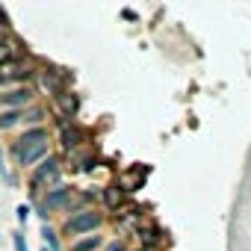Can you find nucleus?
Wrapping results in <instances>:
<instances>
[{"label":"nucleus","instance_id":"obj_2","mask_svg":"<svg viewBox=\"0 0 251 251\" xmlns=\"http://www.w3.org/2000/svg\"><path fill=\"white\" fill-rule=\"evenodd\" d=\"M53 183H59V160L56 157H45L36 166V172H33V189L36 186H53Z\"/></svg>","mask_w":251,"mask_h":251},{"label":"nucleus","instance_id":"obj_11","mask_svg":"<svg viewBox=\"0 0 251 251\" xmlns=\"http://www.w3.org/2000/svg\"><path fill=\"white\" fill-rule=\"evenodd\" d=\"M103 198H106V204H109V207H118V204H121V192H118L115 186H112V189H106V192H103Z\"/></svg>","mask_w":251,"mask_h":251},{"label":"nucleus","instance_id":"obj_5","mask_svg":"<svg viewBox=\"0 0 251 251\" xmlns=\"http://www.w3.org/2000/svg\"><path fill=\"white\" fill-rule=\"evenodd\" d=\"M33 98V92L30 89H12V92H6V95H0V103H6V106H12V109H18L21 103H27Z\"/></svg>","mask_w":251,"mask_h":251},{"label":"nucleus","instance_id":"obj_10","mask_svg":"<svg viewBox=\"0 0 251 251\" xmlns=\"http://www.w3.org/2000/svg\"><path fill=\"white\" fill-rule=\"evenodd\" d=\"M12 42H0V65H6L9 59H12Z\"/></svg>","mask_w":251,"mask_h":251},{"label":"nucleus","instance_id":"obj_17","mask_svg":"<svg viewBox=\"0 0 251 251\" xmlns=\"http://www.w3.org/2000/svg\"><path fill=\"white\" fill-rule=\"evenodd\" d=\"M0 27H6V18H3V12H0Z\"/></svg>","mask_w":251,"mask_h":251},{"label":"nucleus","instance_id":"obj_9","mask_svg":"<svg viewBox=\"0 0 251 251\" xmlns=\"http://www.w3.org/2000/svg\"><path fill=\"white\" fill-rule=\"evenodd\" d=\"M65 201H68V189H65V186H59V189H53V192H50L48 207H62Z\"/></svg>","mask_w":251,"mask_h":251},{"label":"nucleus","instance_id":"obj_1","mask_svg":"<svg viewBox=\"0 0 251 251\" xmlns=\"http://www.w3.org/2000/svg\"><path fill=\"white\" fill-rule=\"evenodd\" d=\"M12 154L18 157V163H21V166H36V163L48 154V133H45L42 127L27 130V133L15 142Z\"/></svg>","mask_w":251,"mask_h":251},{"label":"nucleus","instance_id":"obj_14","mask_svg":"<svg viewBox=\"0 0 251 251\" xmlns=\"http://www.w3.org/2000/svg\"><path fill=\"white\" fill-rule=\"evenodd\" d=\"M142 239H145L148 245H154V242H157V236H154V230H142Z\"/></svg>","mask_w":251,"mask_h":251},{"label":"nucleus","instance_id":"obj_15","mask_svg":"<svg viewBox=\"0 0 251 251\" xmlns=\"http://www.w3.org/2000/svg\"><path fill=\"white\" fill-rule=\"evenodd\" d=\"M106 251H124V245H121V242H109Z\"/></svg>","mask_w":251,"mask_h":251},{"label":"nucleus","instance_id":"obj_7","mask_svg":"<svg viewBox=\"0 0 251 251\" xmlns=\"http://www.w3.org/2000/svg\"><path fill=\"white\" fill-rule=\"evenodd\" d=\"M24 118V112L21 109H6L3 115H0V130H9V127H15V124Z\"/></svg>","mask_w":251,"mask_h":251},{"label":"nucleus","instance_id":"obj_3","mask_svg":"<svg viewBox=\"0 0 251 251\" xmlns=\"http://www.w3.org/2000/svg\"><path fill=\"white\" fill-rule=\"evenodd\" d=\"M100 225V213L95 210H83V213H74L68 222H65V230L68 233H89Z\"/></svg>","mask_w":251,"mask_h":251},{"label":"nucleus","instance_id":"obj_13","mask_svg":"<svg viewBox=\"0 0 251 251\" xmlns=\"http://www.w3.org/2000/svg\"><path fill=\"white\" fill-rule=\"evenodd\" d=\"M12 245H15V251H27V242L21 233H12Z\"/></svg>","mask_w":251,"mask_h":251},{"label":"nucleus","instance_id":"obj_16","mask_svg":"<svg viewBox=\"0 0 251 251\" xmlns=\"http://www.w3.org/2000/svg\"><path fill=\"white\" fill-rule=\"evenodd\" d=\"M0 177H6V166H3V151H0Z\"/></svg>","mask_w":251,"mask_h":251},{"label":"nucleus","instance_id":"obj_6","mask_svg":"<svg viewBox=\"0 0 251 251\" xmlns=\"http://www.w3.org/2000/svg\"><path fill=\"white\" fill-rule=\"evenodd\" d=\"M56 100H59V106H62L68 115H74V112L80 109V98H77L74 92H59V95H56Z\"/></svg>","mask_w":251,"mask_h":251},{"label":"nucleus","instance_id":"obj_4","mask_svg":"<svg viewBox=\"0 0 251 251\" xmlns=\"http://www.w3.org/2000/svg\"><path fill=\"white\" fill-rule=\"evenodd\" d=\"M59 133H62V145L71 151V148H77L80 142H83V130H77L74 124H68V121H62L59 124Z\"/></svg>","mask_w":251,"mask_h":251},{"label":"nucleus","instance_id":"obj_8","mask_svg":"<svg viewBox=\"0 0 251 251\" xmlns=\"http://www.w3.org/2000/svg\"><path fill=\"white\" fill-rule=\"evenodd\" d=\"M100 245V236H86V239H77L71 245V251H95Z\"/></svg>","mask_w":251,"mask_h":251},{"label":"nucleus","instance_id":"obj_12","mask_svg":"<svg viewBox=\"0 0 251 251\" xmlns=\"http://www.w3.org/2000/svg\"><path fill=\"white\" fill-rule=\"evenodd\" d=\"M45 239H48V245H50V248H53V251H56V248H59V239H56V236H53V230H50V227H45Z\"/></svg>","mask_w":251,"mask_h":251}]
</instances>
